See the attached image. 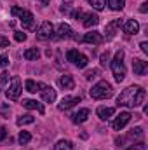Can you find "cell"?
Listing matches in <instances>:
<instances>
[{"label": "cell", "mask_w": 148, "mask_h": 150, "mask_svg": "<svg viewBox=\"0 0 148 150\" xmlns=\"http://www.w3.org/2000/svg\"><path fill=\"white\" fill-rule=\"evenodd\" d=\"M111 65V72H113V77L117 82H122L125 79V67H124V51H117L115 58L110 61Z\"/></svg>", "instance_id": "obj_2"}, {"label": "cell", "mask_w": 148, "mask_h": 150, "mask_svg": "<svg viewBox=\"0 0 148 150\" xmlns=\"http://www.w3.org/2000/svg\"><path fill=\"white\" fill-rule=\"evenodd\" d=\"M52 33H54V26H52V23L44 21V23L40 25V28L37 30V38L38 40H49V38L52 37Z\"/></svg>", "instance_id": "obj_7"}, {"label": "cell", "mask_w": 148, "mask_h": 150, "mask_svg": "<svg viewBox=\"0 0 148 150\" xmlns=\"http://www.w3.org/2000/svg\"><path fill=\"white\" fill-rule=\"evenodd\" d=\"M25 87H26V91H28V93H32V94L38 91V84L35 82V80H32V79H28V80L25 82Z\"/></svg>", "instance_id": "obj_25"}, {"label": "cell", "mask_w": 148, "mask_h": 150, "mask_svg": "<svg viewBox=\"0 0 148 150\" xmlns=\"http://www.w3.org/2000/svg\"><path fill=\"white\" fill-rule=\"evenodd\" d=\"M5 138H7V131H5V127H2V126H0V142H2V140H5Z\"/></svg>", "instance_id": "obj_37"}, {"label": "cell", "mask_w": 148, "mask_h": 150, "mask_svg": "<svg viewBox=\"0 0 148 150\" xmlns=\"http://www.w3.org/2000/svg\"><path fill=\"white\" fill-rule=\"evenodd\" d=\"M11 12H12V16H18V18H19L23 28H33V14H32L30 11L14 5V7L11 9Z\"/></svg>", "instance_id": "obj_4"}, {"label": "cell", "mask_w": 148, "mask_h": 150, "mask_svg": "<svg viewBox=\"0 0 148 150\" xmlns=\"http://www.w3.org/2000/svg\"><path fill=\"white\" fill-rule=\"evenodd\" d=\"M108 5L111 7V11H122L125 5V0H108Z\"/></svg>", "instance_id": "obj_23"}, {"label": "cell", "mask_w": 148, "mask_h": 150, "mask_svg": "<svg viewBox=\"0 0 148 150\" xmlns=\"http://www.w3.org/2000/svg\"><path fill=\"white\" fill-rule=\"evenodd\" d=\"M77 103H80V96H65L61 100V103L58 105L59 110H70L72 107H75Z\"/></svg>", "instance_id": "obj_10"}, {"label": "cell", "mask_w": 148, "mask_h": 150, "mask_svg": "<svg viewBox=\"0 0 148 150\" xmlns=\"http://www.w3.org/2000/svg\"><path fill=\"white\" fill-rule=\"evenodd\" d=\"M18 126H25V124H33L35 122V117H32V115H21V117H18Z\"/></svg>", "instance_id": "obj_24"}, {"label": "cell", "mask_w": 148, "mask_h": 150, "mask_svg": "<svg viewBox=\"0 0 148 150\" xmlns=\"http://www.w3.org/2000/svg\"><path fill=\"white\" fill-rule=\"evenodd\" d=\"M72 16H73L75 19H80V18H82V16H84V12H82V11H80V9H78V11H75L73 14H72Z\"/></svg>", "instance_id": "obj_38"}, {"label": "cell", "mask_w": 148, "mask_h": 150, "mask_svg": "<svg viewBox=\"0 0 148 150\" xmlns=\"http://www.w3.org/2000/svg\"><path fill=\"white\" fill-rule=\"evenodd\" d=\"M7 79H9V75L5 74V72H4V74H0V89H2V86L7 82Z\"/></svg>", "instance_id": "obj_35"}, {"label": "cell", "mask_w": 148, "mask_h": 150, "mask_svg": "<svg viewBox=\"0 0 148 150\" xmlns=\"http://www.w3.org/2000/svg\"><path fill=\"white\" fill-rule=\"evenodd\" d=\"M127 150H147V145L145 143H136V145H131Z\"/></svg>", "instance_id": "obj_33"}, {"label": "cell", "mask_w": 148, "mask_h": 150, "mask_svg": "<svg viewBox=\"0 0 148 150\" xmlns=\"http://www.w3.org/2000/svg\"><path fill=\"white\" fill-rule=\"evenodd\" d=\"M132 70H134V75H140V77H143V75L148 72V65L147 61H143V59H138V58H134L132 59Z\"/></svg>", "instance_id": "obj_12"}, {"label": "cell", "mask_w": 148, "mask_h": 150, "mask_svg": "<svg viewBox=\"0 0 148 150\" xmlns=\"http://www.w3.org/2000/svg\"><path fill=\"white\" fill-rule=\"evenodd\" d=\"M25 58H26L28 61H35V59L40 58V51H38L37 47H30V49L25 51Z\"/></svg>", "instance_id": "obj_21"}, {"label": "cell", "mask_w": 148, "mask_h": 150, "mask_svg": "<svg viewBox=\"0 0 148 150\" xmlns=\"http://www.w3.org/2000/svg\"><path fill=\"white\" fill-rule=\"evenodd\" d=\"M91 2V5L96 9V11H103L105 7H106V0H89Z\"/></svg>", "instance_id": "obj_27"}, {"label": "cell", "mask_w": 148, "mask_h": 150, "mask_svg": "<svg viewBox=\"0 0 148 150\" xmlns=\"http://www.w3.org/2000/svg\"><path fill=\"white\" fill-rule=\"evenodd\" d=\"M140 47H141V51H143L145 54H148V42H141V45H140Z\"/></svg>", "instance_id": "obj_39"}, {"label": "cell", "mask_w": 148, "mask_h": 150, "mask_svg": "<svg viewBox=\"0 0 148 150\" xmlns=\"http://www.w3.org/2000/svg\"><path fill=\"white\" fill-rule=\"evenodd\" d=\"M21 91H23L21 79H19V77H12L11 84H9V87H7V91H5V96H7L9 100H18L19 94H21Z\"/></svg>", "instance_id": "obj_5"}, {"label": "cell", "mask_w": 148, "mask_h": 150, "mask_svg": "<svg viewBox=\"0 0 148 150\" xmlns=\"http://www.w3.org/2000/svg\"><path fill=\"white\" fill-rule=\"evenodd\" d=\"M94 77H98V70H89V72H85V79H87V80H92Z\"/></svg>", "instance_id": "obj_34"}, {"label": "cell", "mask_w": 148, "mask_h": 150, "mask_svg": "<svg viewBox=\"0 0 148 150\" xmlns=\"http://www.w3.org/2000/svg\"><path fill=\"white\" fill-rule=\"evenodd\" d=\"M66 59H68V61H72L73 65H77L78 68H85V67H87V63H89L87 56H85V54H82V52H78V51H75V49H70V51L66 52Z\"/></svg>", "instance_id": "obj_6"}, {"label": "cell", "mask_w": 148, "mask_h": 150, "mask_svg": "<svg viewBox=\"0 0 148 150\" xmlns=\"http://www.w3.org/2000/svg\"><path fill=\"white\" fill-rule=\"evenodd\" d=\"M9 65V56L7 54H2L0 56V68H5Z\"/></svg>", "instance_id": "obj_31"}, {"label": "cell", "mask_w": 148, "mask_h": 150, "mask_svg": "<svg viewBox=\"0 0 148 150\" xmlns=\"http://www.w3.org/2000/svg\"><path fill=\"white\" fill-rule=\"evenodd\" d=\"M7 45H9V38L0 35V49H2V47H7Z\"/></svg>", "instance_id": "obj_36"}, {"label": "cell", "mask_w": 148, "mask_h": 150, "mask_svg": "<svg viewBox=\"0 0 148 150\" xmlns=\"http://www.w3.org/2000/svg\"><path fill=\"white\" fill-rule=\"evenodd\" d=\"M58 84H59V87H63V89H73L75 87V80H73L72 75H61L59 80H58Z\"/></svg>", "instance_id": "obj_15"}, {"label": "cell", "mask_w": 148, "mask_h": 150, "mask_svg": "<svg viewBox=\"0 0 148 150\" xmlns=\"http://www.w3.org/2000/svg\"><path fill=\"white\" fill-rule=\"evenodd\" d=\"M98 23H99V18H98L96 14H92V12L85 14V18H84V26H85V28H92V26H96Z\"/></svg>", "instance_id": "obj_19"}, {"label": "cell", "mask_w": 148, "mask_h": 150, "mask_svg": "<svg viewBox=\"0 0 148 150\" xmlns=\"http://www.w3.org/2000/svg\"><path fill=\"white\" fill-rule=\"evenodd\" d=\"M111 94H113V87H111L110 82H106V80L98 82L91 89V98H94V100H106V98H110Z\"/></svg>", "instance_id": "obj_3"}, {"label": "cell", "mask_w": 148, "mask_h": 150, "mask_svg": "<svg viewBox=\"0 0 148 150\" xmlns=\"http://www.w3.org/2000/svg\"><path fill=\"white\" fill-rule=\"evenodd\" d=\"M129 120H131V113H129V112H122L117 119H115V120H113V124H111V126H113V129H115V131H120V129H124V127H125V124H127Z\"/></svg>", "instance_id": "obj_9"}, {"label": "cell", "mask_w": 148, "mask_h": 150, "mask_svg": "<svg viewBox=\"0 0 148 150\" xmlns=\"http://www.w3.org/2000/svg\"><path fill=\"white\" fill-rule=\"evenodd\" d=\"M87 117H89V110L87 108H80L78 112H75L72 115V120H73L75 124H82V122L87 120Z\"/></svg>", "instance_id": "obj_17"}, {"label": "cell", "mask_w": 148, "mask_h": 150, "mask_svg": "<svg viewBox=\"0 0 148 150\" xmlns=\"http://www.w3.org/2000/svg\"><path fill=\"white\" fill-rule=\"evenodd\" d=\"M9 112H11L9 105H0V115L2 117H9Z\"/></svg>", "instance_id": "obj_29"}, {"label": "cell", "mask_w": 148, "mask_h": 150, "mask_svg": "<svg viewBox=\"0 0 148 150\" xmlns=\"http://www.w3.org/2000/svg\"><path fill=\"white\" fill-rule=\"evenodd\" d=\"M14 38H16L18 42H25V40H26V33H23V32H16V33H14Z\"/></svg>", "instance_id": "obj_32"}, {"label": "cell", "mask_w": 148, "mask_h": 150, "mask_svg": "<svg viewBox=\"0 0 148 150\" xmlns=\"http://www.w3.org/2000/svg\"><path fill=\"white\" fill-rule=\"evenodd\" d=\"M145 89L140 86H129L127 89H124L120 93V96L117 98V105L118 107H129V108H136L145 101Z\"/></svg>", "instance_id": "obj_1"}, {"label": "cell", "mask_w": 148, "mask_h": 150, "mask_svg": "<svg viewBox=\"0 0 148 150\" xmlns=\"http://www.w3.org/2000/svg\"><path fill=\"white\" fill-rule=\"evenodd\" d=\"M147 11H148V4H143V5L140 7V12H141V14H147Z\"/></svg>", "instance_id": "obj_40"}, {"label": "cell", "mask_w": 148, "mask_h": 150, "mask_svg": "<svg viewBox=\"0 0 148 150\" xmlns=\"http://www.w3.org/2000/svg\"><path fill=\"white\" fill-rule=\"evenodd\" d=\"M38 2H42L44 5H47V4H49V0H38Z\"/></svg>", "instance_id": "obj_41"}, {"label": "cell", "mask_w": 148, "mask_h": 150, "mask_svg": "<svg viewBox=\"0 0 148 150\" xmlns=\"http://www.w3.org/2000/svg\"><path fill=\"white\" fill-rule=\"evenodd\" d=\"M118 26H122V19H113V21H110L106 25V28H105V37H106V40H111V38L115 37Z\"/></svg>", "instance_id": "obj_11"}, {"label": "cell", "mask_w": 148, "mask_h": 150, "mask_svg": "<svg viewBox=\"0 0 148 150\" xmlns=\"http://www.w3.org/2000/svg\"><path fill=\"white\" fill-rule=\"evenodd\" d=\"M113 108H110V107H99L98 110H96V113H98V117L101 119V120H108L111 115H113Z\"/></svg>", "instance_id": "obj_20"}, {"label": "cell", "mask_w": 148, "mask_h": 150, "mask_svg": "<svg viewBox=\"0 0 148 150\" xmlns=\"http://www.w3.org/2000/svg\"><path fill=\"white\" fill-rule=\"evenodd\" d=\"M85 44H101L103 42V37H101V33L99 32H89V33H85L84 35V38H82Z\"/></svg>", "instance_id": "obj_13"}, {"label": "cell", "mask_w": 148, "mask_h": 150, "mask_svg": "<svg viewBox=\"0 0 148 150\" xmlns=\"http://www.w3.org/2000/svg\"><path fill=\"white\" fill-rule=\"evenodd\" d=\"M18 140H19V143H21V145H26V143H30V140H32V134H30L28 131H21Z\"/></svg>", "instance_id": "obj_26"}, {"label": "cell", "mask_w": 148, "mask_h": 150, "mask_svg": "<svg viewBox=\"0 0 148 150\" xmlns=\"http://www.w3.org/2000/svg\"><path fill=\"white\" fill-rule=\"evenodd\" d=\"M129 138H143V129L141 127H132L129 131Z\"/></svg>", "instance_id": "obj_28"}, {"label": "cell", "mask_w": 148, "mask_h": 150, "mask_svg": "<svg viewBox=\"0 0 148 150\" xmlns=\"http://www.w3.org/2000/svg\"><path fill=\"white\" fill-rule=\"evenodd\" d=\"M58 38H70L72 37V28L66 25V23H61L59 26H58V32H56Z\"/></svg>", "instance_id": "obj_18"}, {"label": "cell", "mask_w": 148, "mask_h": 150, "mask_svg": "<svg viewBox=\"0 0 148 150\" xmlns=\"http://www.w3.org/2000/svg\"><path fill=\"white\" fill-rule=\"evenodd\" d=\"M108 63H110V54H108V51H106V52H103V54H101V65H103V67H106Z\"/></svg>", "instance_id": "obj_30"}, {"label": "cell", "mask_w": 148, "mask_h": 150, "mask_svg": "<svg viewBox=\"0 0 148 150\" xmlns=\"http://www.w3.org/2000/svg\"><path fill=\"white\" fill-rule=\"evenodd\" d=\"M38 91H40L44 101L52 103V101L56 100V91H54L52 87H49V86H45V84H38Z\"/></svg>", "instance_id": "obj_8"}, {"label": "cell", "mask_w": 148, "mask_h": 150, "mask_svg": "<svg viewBox=\"0 0 148 150\" xmlns=\"http://www.w3.org/2000/svg\"><path fill=\"white\" fill-rule=\"evenodd\" d=\"M124 32L129 33V35H136V33L140 32V23L134 21V19H127V21L124 23Z\"/></svg>", "instance_id": "obj_14"}, {"label": "cell", "mask_w": 148, "mask_h": 150, "mask_svg": "<svg viewBox=\"0 0 148 150\" xmlns=\"http://www.w3.org/2000/svg\"><path fill=\"white\" fill-rule=\"evenodd\" d=\"M23 107L25 108H28V110H38L40 113H44V105L42 103H38L35 100H23Z\"/></svg>", "instance_id": "obj_16"}, {"label": "cell", "mask_w": 148, "mask_h": 150, "mask_svg": "<svg viewBox=\"0 0 148 150\" xmlns=\"http://www.w3.org/2000/svg\"><path fill=\"white\" fill-rule=\"evenodd\" d=\"M54 149L56 150H73V143L68 142V140H59Z\"/></svg>", "instance_id": "obj_22"}]
</instances>
